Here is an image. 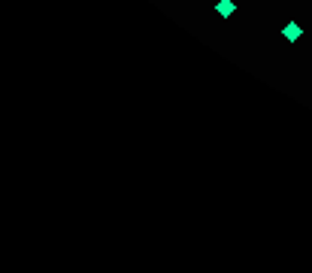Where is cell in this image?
<instances>
[{"label":"cell","instance_id":"obj_2","mask_svg":"<svg viewBox=\"0 0 312 273\" xmlns=\"http://www.w3.org/2000/svg\"><path fill=\"white\" fill-rule=\"evenodd\" d=\"M215 9H218V15H224V18H227V15H234V12H237V3H234V0H218V3H215Z\"/></svg>","mask_w":312,"mask_h":273},{"label":"cell","instance_id":"obj_1","mask_svg":"<svg viewBox=\"0 0 312 273\" xmlns=\"http://www.w3.org/2000/svg\"><path fill=\"white\" fill-rule=\"evenodd\" d=\"M282 36H285V40H288V43H297V40H300V36H303V28H300V25H297V22H288V25H285V28H282Z\"/></svg>","mask_w":312,"mask_h":273}]
</instances>
